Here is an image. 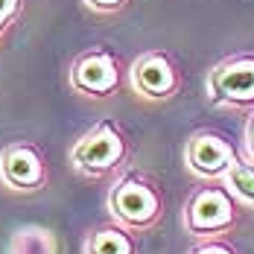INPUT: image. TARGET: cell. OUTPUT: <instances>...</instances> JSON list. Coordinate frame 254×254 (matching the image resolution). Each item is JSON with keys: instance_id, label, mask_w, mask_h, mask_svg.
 <instances>
[{"instance_id": "1", "label": "cell", "mask_w": 254, "mask_h": 254, "mask_svg": "<svg viewBox=\"0 0 254 254\" xmlns=\"http://www.w3.org/2000/svg\"><path fill=\"white\" fill-rule=\"evenodd\" d=\"M243 210L225 181H202L184 202L181 225L193 240H219L243 222Z\"/></svg>"}, {"instance_id": "2", "label": "cell", "mask_w": 254, "mask_h": 254, "mask_svg": "<svg viewBox=\"0 0 254 254\" xmlns=\"http://www.w3.org/2000/svg\"><path fill=\"white\" fill-rule=\"evenodd\" d=\"M108 213L117 225L128 231H149L161 222L167 210V196L161 184L143 173H123L108 190Z\"/></svg>"}, {"instance_id": "3", "label": "cell", "mask_w": 254, "mask_h": 254, "mask_svg": "<svg viewBox=\"0 0 254 254\" xmlns=\"http://www.w3.org/2000/svg\"><path fill=\"white\" fill-rule=\"evenodd\" d=\"M126 158H128V137L126 131L111 120H102L97 126H91L70 149L73 170L88 178H105L111 173H117V170H123Z\"/></svg>"}, {"instance_id": "4", "label": "cell", "mask_w": 254, "mask_h": 254, "mask_svg": "<svg viewBox=\"0 0 254 254\" xmlns=\"http://www.w3.org/2000/svg\"><path fill=\"white\" fill-rule=\"evenodd\" d=\"M207 100L216 108L254 111V50H240L219 59L204 76Z\"/></svg>"}, {"instance_id": "5", "label": "cell", "mask_w": 254, "mask_h": 254, "mask_svg": "<svg viewBox=\"0 0 254 254\" xmlns=\"http://www.w3.org/2000/svg\"><path fill=\"white\" fill-rule=\"evenodd\" d=\"M237 158L234 140L216 128H199L184 143V167L199 181H222Z\"/></svg>"}, {"instance_id": "6", "label": "cell", "mask_w": 254, "mask_h": 254, "mask_svg": "<svg viewBox=\"0 0 254 254\" xmlns=\"http://www.w3.org/2000/svg\"><path fill=\"white\" fill-rule=\"evenodd\" d=\"M128 85L143 100L167 102L181 91V70L173 62V56H167L161 50H146L131 62Z\"/></svg>"}, {"instance_id": "7", "label": "cell", "mask_w": 254, "mask_h": 254, "mask_svg": "<svg viewBox=\"0 0 254 254\" xmlns=\"http://www.w3.org/2000/svg\"><path fill=\"white\" fill-rule=\"evenodd\" d=\"M120 62L117 56L108 50H88L82 53L73 67H70V85L73 91L94 97V100H105L111 94H117L120 88Z\"/></svg>"}, {"instance_id": "8", "label": "cell", "mask_w": 254, "mask_h": 254, "mask_svg": "<svg viewBox=\"0 0 254 254\" xmlns=\"http://www.w3.org/2000/svg\"><path fill=\"white\" fill-rule=\"evenodd\" d=\"M47 161L32 143H9L0 152V181L9 190L35 193L47 184Z\"/></svg>"}, {"instance_id": "9", "label": "cell", "mask_w": 254, "mask_h": 254, "mask_svg": "<svg viewBox=\"0 0 254 254\" xmlns=\"http://www.w3.org/2000/svg\"><path fill=\"white\" fill-rule=\"evenodd\" d=\"M85 254H137L134 231L123 228L117 222L94 228L85 240Z\"/></svg>"}, {"instance_id": "10", "label": "cell", "mask_w": 254, "mask_h": 254, "mask_svg": "<svg viewBox=\"0 0 254 254\" xmlns=\"http://www.w3.org/2000/svg\"><path fill=\"white\" fill-rule=\"evenodd\" d=\"M222 181L228 184V190L240 199L243 207H254V161H249L246 155H240L231 164V170L225 173Z\"/></svg>"}, {"instance_id": "11", "label": "cell", "mask_w": 254, "mask_h": 254, "mask_svg": "<svg viewBox=\"0 0 254 254\" xmlns=\"http://www.w3.org/2000/svg\"><path fill=\"white\" fill-rule=\"evenodd\" d=\"M56 237L47 228H21L15 231L12 243H9V254H56Z\"/></svg>"}, {"instance_id": "12", "label": "cell", "mask_w": 254, "mask_h": 254, "mask_svg": "<svg viewBox=\"0 0 254 254\" xmlns=\"http://www.w3.org/2000/svg\"><path fill=\"white\" fill-rule=\"evenodd\" d=\"M187 254H240V249L228 243V237H219V240H196Z\"/></svg>"}, {"instance_id": "13", "label": "cell", "mask_w": 254, "mask_h": 254, "mask_svg": "<svg viewBox=\"0 0 254 254\" xmlns=\"http://www.w3.org/2000/svg\"><path fill=\"white\" fill-rule=\"evenodd\" d=\"M21 6H24V0H0V35L21 15Z\"/></svg>"}, {"instance_id": "14", "label": "cell", "mask_w": 254, "mask_h": 254, "mask_svg": "<svg viewBox=\"0 0 254 254\" xmlns=\"http://www.w3.org/2000/svg\"><path fill=\"white\" fill-rule=\"evenodd\" d=\"M126 3H128V0H85V6H88V9H94V12H100V15L120 12Z\"/></svg>"}, {"instance_id": "15", "label": "cell", "mask_w": 254, "mask_h": 254, "mask_svg": "<svg viewBox=\"0 0 254 254\" xmlns=\"http://www.w3.org/2000/svg\"><path fill=\"white\" fill-rule=\"evenodd\" d=\"M243 155L254 161V111L249 114V120H246V131H243Z\"/></svg>"}]
</instances>
